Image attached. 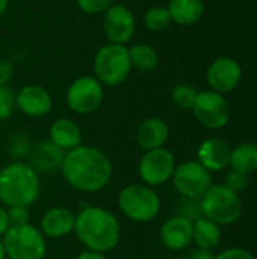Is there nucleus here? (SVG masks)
I'll list each match as a JSON object with an SVG mask.
<instances>
[{"instance_id":"393cba45","label":"nucleus","mask_w":257,"mask_h":259,"mask_svg":"<svg viewBox=\"0 0 257 259\" xmlns=\"http://www.w3.org/2000/svg\"><path fill=\"white\" fill-rule=\"evenodd\" d=\"M144 24L148 30L161 32L171 24L170 12L165 6H151L144 15Z\"/></svg>"},{"instance_id":"412c9836","label":"nucleus","mask_w":257,"mask_h":259,"mask_svg":"<svg viewBox=\"0 0 257 259\" xmlns=\"http://www.w3.org/2000/svg\"><path fill=\"white\" fill-rule=\"evenodd\" d=\"M167 9L171 21L179 26H192L204 15L203 0H170Z\"/></svg>"},{"instance_id":"f03ea898","label":"nucleus","mask_w":257,"mask_h":259,"mask_svg":"<svg viewBox=\"0 0 257 259\" xmlns=\"http://www.w3.org/2000/svg\"><path fill=\"white\" fill-rule=\"evenodd\" d=\"M74 234L86 250L108 253L120 243L121 225L109 209L89 205L76 214Z\"/></svg>"},{"instance_id":"f3484780","label":"nucleus","mask_w":257,"mask_h":259,"mask_svg":"<svg viewBox=\"0 0 257 259\" xmlns=\"http://www.w3.org/2000/svg\"><path fill=\"white\" fill-rule=\"evenodd\" d=\"M76 215L67 206L48 208L41 217V232L45 238L59 240L74 232Z\"/></svg>"},{"instance_id":"7ed1b4c3","label":"nucleus","mask_w":257,"mask_h":259,"mask_svg":"<svg viewBox=\"0 0 257 259\" xmlns=\"http://www.w3.org/2000/svg\"><path fill=\"white\" fill-rule=\"evenodd\" d=\"M41 193L39 175L21 161H12L0 168V202L11 206L33 205Z\"/></svg>"},{"instance_id":"c9c22d12","label":"nucleus","mask_w":257,"mask_h":259,"mask_svg":"<svg viewBox=\"0 0 257 259\" xmlns=\"http://www.w3.org/2000/svg\"><path fill=\"white\" fill-rule=\"evenodd\" d=\"M186 259H214V253L211 250H203V249H195L192 250Z\"/></svg>"},{"instance_id":"9d476101","label":"nucleus","mask_w":257,"mask_h":259,"mask_svg":"<svg viewBox=\"0 0 257 259\" xmlns=\"http://www.w3.org/2000/svg\"><path fill=\"white\" fill-rule=\"evenodd\" d=\"M65 99L74 114L88 115L101 106L105 88L94 76H80L70 83Z\"/></svg>"},{"instance_id":"5701e85b","label":"nucleus","mask_w":257,"mask_h":259,"mask_svg":"<svg viewBox=\"0 0 257 259\" xmlns=\"http://www.w3.org/2000/svg\"><path fill=\"white\" fill-rule=\"evenodd\" d=\"M232 170L251 175L257 170V144L256 143H241L236 147H232L230 164Z\"/></svg>"},{"instance_id":"c85d7f7f","label":"nucleus","mask_w":257,"mask_h":259,"mask_svg":"<svg viewBox=\"0 0 257 259\" xmlns=\"http://www.w3.org/2000/svg\"><path fill=\"white\" fill-rule=\"evenodd\" d=\"M224 184L232 188L233 191L236 193H241L244 191L248 184H250V175H245V173H241V171H236V170H229L227 175H226V179H224Z\"/></svg>"},{"instance_id":"2f4dec72","label":"nucleus","mask_w":257,"mask_h":259,"mask_svg":"<svg viewBox=\"0 0 257 259\" xmlns=\"http://www.w3.org/2000/svg\"><path fill=\"white\" fill-rule=\"evenodd\" d=\"M8 217H9L11 226L26 225L30 220L29 208H26V206H11V208H8Z\"/></svg>"},{"instance_id":"ea45409f","label":"nucleus","mask_w":257,"mask_h":259,"mask_svg":"<svg viewBox=\"0 0 257 259\" xmlns=\"http://www.w3.org/2000/svg\"><path fill=\"white\" fill-rule=\"evenodd\" d=\"M170 259H183V258H170Z\"/></svg>"},{"instance_id":"f8f14e48","label":"nucleus","mask_w":257,"mask_h":259,"mask_svg":"<svg viewBox=\"0 0 257 259\" xmlns=\"http://www.w3.org/2000/svg\"><path fill=\"white\" fill-rule=\"evenodd\" d=\"M135 30L136 20L127 6L112 5L103 12V32L109 42L124 46L133 38Z\"/></svg>"},{"instance_id":"39448f33","label":"nucleus","mask_w":257,"mask_h":259,"mask_svg":"<svg viewBox=\"0 0 257 259\" xmlns=\"http://www.w3.org/2000/svg\"><path fill=\"white\" fill-rule=\"evenodd\" d=\"M117 205L120 211L135 223L153 222L162 208L159 194L145 184H130L124 187L117 197Z\"/></svg>"},{"instance_id":"72a5a7b5","label":"nucleus","mask_w":257,"mask_h":259,"mask_svg":"<svg viewBox=\"0 0 257 259\" xmlns=\"http://www.w3.org/2000/svg\"><path fill=\"white\" fill-rule=\"evenodd\" d=\"M14 74V65L9 59H2L0 61V83L6 85V82L12 77Z\"/></svg>"},{"instance_id":"0eeeda50","label":"nucleus","mask_w":257,"mask_h":259,"mask_svg":"<svg viewBox=\"0 0 257 259\" xmlns=\"http://www.w3.org/2000/svg\"><path fill=\"white\" fill-rule=\"evenodd\" d=\"M2 241L8 259H44L47 253L45 237L30 223L11 226Z\"/></svg>"},{"instance_id":"c756f323","label":"nucleus","mask_w":257,"mask_h":259,"mask_svg":"<svg viewBox=\"0 0 257 259\" xmlns=\"http://www.w3.org/2000/svg\"><path fill=\"white\" fill-rule=\"evenodd\" d=\"M76 3L79 9L83 11L85 14L97 15L103 14L108 8H111L114 0H76Z\"/></svg>"},{"instance_id":"1a4fd4ad","label":"nucleus","mask_w":257,"mask_h":259,"mask_svg":"<svg viewBox=\"0 0 257 259\" xmlns=\"http://www.w3.org/2000/svg\"><path fill=\"white\" fill-rule=\"evenodd\" d=\"M176 165V156L167 147L145 150L138 162V175L142 184L155 188L171 181Z\"/></svg>"},{"instance_id":"58836bf2","label":"nucleus","mask_w":257,"mask_h":259,"mask_svg":"<svg viewBox=\"0 0 257 259\" xmlns=\"http://www.w3.org/2000/svg\"><path fill=\"white\" fill-rule=\"evenodd\" d=\"M6 258V255H5V247H3V241H2V238H0V259Z\"/></svg>"},{"instance_id":"bb28decb","label":"nucleus","mask_w":257,"mask_h":259,"mask_svg":"<svg viewBox=\"0 0 257 259\" xmlns=\"http://www.w3.org/2000/svg\"><path fill=\"white\" fill-rule=\"evenodd\" d=\"M30 149H32V146H30L29 137L21 132L11 135V138L8 140V144H6L8 155L12 159H21L23 156L29 155Z\"/></svg>"},{"instance_id":"4468645a","label":"nucleus","mask_w":257,"mask_h":259,"mask_svg":"<svg viewBox=\"0 0 257 259\" xmlns=\"http://www.w3.org/2000/svg\"><path fill=\"white\" fill-rule=\"evenodd\" d=\"M192 223L183 215H173L167 219L159 229V240L162 246L171 252L185 250L192 244Z\"/></svg>"},{"instance_id":"4c0bfd02","label":"nucleus","mask_w":257,"mask_h":259,"mask_svg":"<svg viewBox=\"0 0 257 259\" xmlns=\"http://www.w3.org/2000/svg\"><path fill=\"white\" fill-rule=\"evenodd\" d=\"M9 8V0H0V15H5Z\"/></svg>"},{"instance_id":"a878e982","label":"nucleus","mask_w":257,"mask_h":259,"mask_svg":"<svg viewBox=\"0 0 257 259\" xmlns=\"http://www.w3.org/2000/svg\"><path fill=\"white\" fill-rule=\"evenodd\" d=\"M197 96L198 90L191 83H179L171 91V99L180 109H192Z\"/></svg>"},{"instance_id":"7c9ffc66","label":"nucleus","mask_w":257,"mask_h":259,"mask_svg":"<svg viewBox=\"0 0 257 259\" xmlns=\"http://www.w3.org/2000/svg\"><path fill=\"white\" fill-rule=\"evenodd\" d=\"M179 215H183L191 222H195L197 219L203 217L200 209V199H183V202L180 203Z\"/></svg>"},{"instance_id":"f257e3e1","label":"nucleus","mask_w":257,"mask_h":259,"mask_svg":"<svg viewBox=\"0 0 257 259\" xmlns=\"http://www.w3.org/2000/svg\"><path fill=\"white\" fill-rule=\"evenodd\" d=\"M61 171L71 188L92 194L109 185L114 167L111 158L103 150L80 144L65 152Z\"/></svg>"},{"instance_id":"ddd939ff","label":"nucleus","mask_w":257,"mask_h":259,"mask_svg":"<svg viewBox=\"0 0 257 259\" xmlns=\"http://www.w3.org/2000/svg\"><path fill=\"white\" fill-rule=\"evenodd\" d=\"M242 77V68L233 58L221 56L215 59L206 73L208 83L212 91H217L220 94L232 93L241 82Z\"/></svg>"},{"instance_id":"473e14b6","label":"nucleus","mask_w":257,"mask_h":259,"mask_svg":"<svg viewBox=\"0 0 257 259\" xmlns=\"http://www.w3.org/2000/svg\"><path fill=\"white\" fill-rule=\"evenodd\" d=\"M214 259H256L254 255L244 247H227L220 253L214 255Z\"/></svg>"},{"instance_id":"f704fd0d","label":"nucleus","mask_w":257,"mask_h":259,"mask_svg":"<svg viewBox=\"0 0 257 259\" xmlns=\"http://www.w3.org/2000/svg\"><path fill=\"white\" fill-rule=\"evenodd\" d=\"M11 228L9 217H8V209L0 205V238L6 234V231Z\"/></svg>"},{"instance_id":"20e7f679","label":"nucleus","mask_w":257,"mask_h":259,"mask_svg":"<svg viewBox=\"0 0 257 259\" xmlns=\"http://www.w3.org/2000/svg\"><path fill=\"white\" fill-rule=\"evenodd\" d=\"M200 209L203 217L223 228L232 226L241 220L244 205L239 193L233 191L226 184H212L200 197Z\"/></svg>"},{"instance_id":"a211bd4d","label":"nucleus","mask_w":257,"mask_h":259,"mask_svg":"<svg viewBox=\"0 0 257 259\" xmlns=\"http://www.w3.org/2000/svg\"><path fill=\"white\" fill-rule=\"evenodd\" d=\"M65 152L56 147L50 140L38 143L29 152V165L38 175H53L61 171Z\"/></svg>"},{"instance_id":"cd10ccee","label":"nucleus","mask_w":257,"mask_h":259,"mask_svg":"<svg viewBox=\"0 0 257 259\" xmlns=\"http://www.w3.org/2000/svg\"><path fill=\"white\" fill-rule=\"evenodd\" d=\"M15 105V94L8 85L0 83V120H6L11 117Z\"/></svg>"},{"instance_id":"9b49d317","label":"nucleus","mask_w":257,"mask_h":259,"mask_svg":"<svg viewBox=\"0 0 257 259\" xmlns=\"http://www.w3.org/2000/svg\"><path fill=\"white\" fill-rule=\"evenodd\" d=\"M191 111L194 112L197 121L211 131L223 129L230 120V105L226 96L212 90L198 91Z\"/></svg>"},{"instance_id":"b1692460","label":"nucleus","mask_w":257,"mask_h":259,"mask_svg":"<svg viewBox=\"0 0 257 259\" xmlns=\"http://www.w3.org/2000/svg\"><path fill=\"white\" fill-rule=\"evenodd\" d=\"M129 56L132 67L142 73H150L156 70L159 64V53L153 46L145 42H138L129 47Z\"/></svg>"},{"instance_id":"aec40b11","label":"nucleus","mask_w":257,"mask_h":259,"mask_svg":"<svg viewBox=\"0 0 257 259\" xmlns=\"http://www.w3.org/2000/svg\"><path fill=\"white\" fill-rule=\"evenodd\" d=\"M48 140L64 152L82 144V131L71 118H58L50 124Z\"/></svg>"},{"instance_id":"6e6552de","label":"nucleus","mask_w":257,"mask_h":259,"mask_svg":"<svg viewBox=\"0 0 257 259\" xmlns=\"http://www.w3.org/2000/svg\"><path fill=\"white\" fill-rule=\"evenodd\" d=\"M171 182L182 199H200L214 184V178L197 159H189L176 165Z\"/></svg>"},{"instance_id":"2eb2a0df","label":"nucleus","mask_w":257,"mask_h":259,"mask_svg":"<svg viewBox=\"0 0 257 259\" xmlns=\"http://www.w3.org/2000/svg\"><path fill=\"white\" fill-rule=\"evenodd\" d=\"M15 106L29 117H44L53 108V99L47 88L29 83L15 94Z\"/></svg>"},{"instance_id":"423d86ee","label":"nucleus","mask_w":257,"mask_h":259,"mask_svg":"<svg viewBox=\"0 0 257 259\" xmlns=\"http://www.w3.org/2000/svg\"><path fill=\"white\" fill-rule=\"evenodd\" d=\"M132 62L129 49L121 44H105L101 46L92 62L94 77L105 87L121 85L132 71Z\"/></svg>"},{"instance_id":"6ab92c4d","label":"nucleus","mask_w":257,"mask_h":259,"mask_svg":"<svg viewBox=\"0 0 257 259\" xmlns=\"http://www.w3.org/2000/svg\"><path fill=\"white\" fill-rule=\"evenodd\" d=\"M170 138V126L164 118L150 117L144 120L136 131V143L144 150L165 147Z\"/></svg>"},{"instance_id":"e433bc0d","label":"nucleus","mask_w":257,"mask_h":259,"mask_svg":"<svg viewBox=\"0 0 257 259\" xmlns=\"http://www.w3.org/2000/svg\"><path fill=\"white\" fill-rule=\"evenodd\" d=\"M74 259H108L106 253H98V252H92V250H85L80 255H77Z\"/></svg>"},{"instance_id":"4be33fe9","label":"nucleus","mask_w":257,"mask_h":259,"mask_svg":"<svg viewBox=\"0 0 257 259\" xmlns=\"http://www.w3.org/2000/svg\"><path fill=\"white\" fill-rule=\"evenodd\" d=\"M223 240L221 226L206 217H200L192 223V243L203 250H215Z\"/></svg>"},{"instance_id":"a19ab883","label":"nucleus","mask_w":257,"mask_h":259,"mask_svg":"<svg viewBox=\"0 0 257 259\" xmlns=\"http://www.w3.org/2000/svg\"><path fill=\"white\" fill-rule=\"evenodd\" d=\"M3 259H8V258H3Z\"/></svg>"},{"instance_id":"dca6fc26","label":"nucleus","mask_w":257,"mask_h":259,"mask_svg":"<svg viewBox=\"0 0 257 259\" xmlns=\"http://www.w3.org/2000/svg\"><path fill=\"white\" fill-rule=\"evenodd\" d=\"M232 146L221 137H211L201 141L197 149V161L211 173L229 168Z\"/></svg>"}]
</instances>
